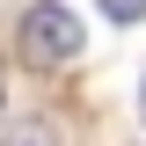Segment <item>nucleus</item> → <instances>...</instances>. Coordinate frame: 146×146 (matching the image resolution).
<instances>
[{
  "instance_id": "nucleus-4",
  "label": "nucleus",
  "mask_w": 146,
  "mask_h": 146,
  "mask_svg": "<svg viewBox=\"0 0 146 146\" xmlns=\"http://www.w3.org/2000/svg\"><path fill=\"white\" fill-rule=\"evenodd\" d=\"M139 124H146V80H139Z\"/></svg>"
},
{
  "instance_id": "nucleus-3",
  "label": "nucleus",
  "mask_w": 146,
  "mask_h": 146,
  "mask_svg": "<svg viewBox=\"0 0 146 146\" xmlns=\"http://www.w3.org/2000/svg\"><path fill=\"white\" fill-rule=\"evenodd\" d=\"M110 22H146V0H95Z\"/></svg>"
},
{
  "instance_id": "nucleus-1",
  "label": "nucleus",
  "mask_w": 146,
  "mask_h": 146,
  "mask_svg": "<svg viewBox=\"0 0 146 146\" xmlns=\"http://www.w3.org/2000/svg\"><path fill=\"white\" fill-rule=\"evenodd\" d=\"M22 58H29V66H66V58H80V15L58 7V0L22 7Z\"/></svg>"
},
{
  "instance_id": "nucleus-2",
  "label": "nucleus",
  "mask_w": 146,
  "mask_h": 146,
  "mask_svg": "<svg viewBox=\"0 0 146 146\" xmlns=\"http://www.w3.org/2000/svg\"><path fill=\"white\" fill-rule=\"evenodd\" d=\"M0 146H58V131L44 124V117H22V124H7V131H0Z\"/></svg>"
}]
</instances>
